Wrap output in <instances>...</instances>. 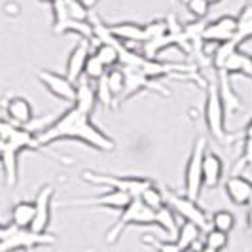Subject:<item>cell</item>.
I'll return each mask as SVG.
<instances>
[{
	"label": "cell",
	"instance_id": "cell-33",
	"mask_svg": "<svg viewBox=\"0 0 252 252\" xmlns=\"http://www.w3.org/2000/svg\"><path fill=\"white\" fill-rule=\"evenodd\" d=\"M144 241L150 243L152 247L156 249V252H182L175 239L161 241V239H156V237H150V235H148V237H144Z\"/></svg>",
	"mask_w": 252,
	"mask_h": 252
},
{
	"label": "cell",
	"instance_id": "cell-32",
	"mask_svg": "<svg viewBox=\"0 0 252 252\" xmlns=\"http://www.w3.org/2000/svg\"><path fill=\"white\" fill-rule=\"evenodd\" d=\"M142 29H144V40H142V44H144V42H150V40L163 36L167 32V21L165 19H156V21L142 25Z\"/></svg>",
	"mask_w": 252,
	"mask_h": 252
},
{
	"label": "cell",
	"instance_id": "cell-27",
	"mask_svg": "<svg viewBox=\"0 0 252 252\" xmlns=\"http://www.w3.org/2000/svg\"><path fill=\"white\" fill-rule=\"evenodd\" d=\"M211 227L218 229V231H224V233H229L235 227V216L226 209H220L211 216Z\"/></svg>",
	"mask_w": 252,
	"mask_h": 252
},
{
	"label": "cell",
	"instance_id": "cell-40",
	"mask_svg": "<svg viewBox=\"0 0 252 252\" xmlns=\"http://www.w3.org/2000/svg\"><path fill=\"white\" fill-rule=\"evenodd\" d=\"M4 233H6V226H4V224H0V239L4 237Z\"/></svg>",
	"mask_w": 252,
	"mask_h": 252
},
{
	"label": "cell",
	"instance_id": "cell-18",
	"mask_svg": "<svg viewBox=\"0 0 252 252\" xmlns=\"http://www.w3.org/2000/svg\"><path fill=\"white\" fill-rule=\"evenodd\" d=\"M218 74H226L229 78L233 74H243L247 78H252V57L243 53L241 50H235L226 59L224 66L218 70Z\"/></svg>",
	"mask_w": 252,
	"mask_h": 252
},
{
	"label": "cell",
	"instance_id": "cell-36",
	"mask_svg": "<svg viewBox=\"0 0 252 252\" xmlns=\"http://www.w3.org/2000/svg\"><path fill=\"white\" fill-rule=\"evenodd\" d=\"M247 227H249V231H252V203L249 205V211H247Z\"/></svg>",
	"mask_w": 252,
	"mask_h": 252
},
{
	"label": "cell",
	"instance_id": "cell-25",
	"mask_svg": "<svg viewBox=\"0 0 252 252\" xmlns=\"http://www.w3.org/2000/svg\"><path fill=\"white\" fill-rule=\"evenodd\" d=\"M104 78H106V84H108V89L112 93L114 101H120L124 91H126V74H124V70L120 66L108 68Z\"/></svg>",
	"mask_w": 252,
	"mask_h": 252
},
{
	"label": "cell",
	"instance_id": "cell-39",
	"mask_svg": "<svg viewBox=\"0 0 252 252\" xmlns=\"http://www.w3.org/2000/svg\"><path fill=\"white\" fill-rule=\"evenodd\" d=\"M245 135H252V120L247 124V127H245Z\"/></svg>",
	"mask_w": 252,
	"mask_h": 252
},
{
	"label": "cell",
	"instance_id": "cell-35",
	"mask_svg": "<svg viewBox=\"0 0 252 252\" xmlns=\"http://www.w3.org/2000/svg\"><path fill=\"white\" fill-rule=\"evenodd\" d=\"M241 165L252 169V135H245L243 137V158H241Z\"/></svg>",
	"mask_w": 252,
	"mask_h": 252
},
{
	"label": "cell",
	"instance_id": "cell-29",
	"mask_svg": "<svg viewBox=\"0 0 252 252\" xmlns=\"http://www.w3.org/2000/svg\"><path fill=\"white\" fill-rule=\"evenodd\" d=\"M203 247H207V249H211V251L215 252L224 251L227 247V233L211 227L209 231H205V243H203Z\"/></svg>",
	"mask_w": 252,
	"mask_h": 252
},
{
	"label": "cell",
	"instance_id": "cell-15",
	"mask_svg": "<svg viewBox=\"0 0 252 252\" xmlns=\"http://www.w3.org/2000/svg\"><path fill=\"white\" fill-rule=\"evenodd\" d=\"M4 108H6V114H8V120L19 127L29 126L32 122V118H34L32 104L25 97H10L4 104Z\"/></svg>",
	"mask_w": 252,
	"mask_h": 252
},
{
	"label": "cell",
	"instance_id": "cell-41",
	"mask_svg": "<svg viewBox=\"0 0 252 252\" xmlns=\"http://www.w3.org/2000/svg\"><path fill=\"white\" fill-rule=\"evenodd\" d=\"M207 2H209V4H218L220 0H207Z\"/></svg>",
	"mask_w": 252,
	"mask_h": 252
},
{
	"label": "cell",
	"instance_id": "cell-19",
	"mask_svg": "<svg viewBox=\"0 0 252 252\" xmlns=\"http://www.w3.org/2000/svg\"><path fill=\"white\" fill-rule=\"evenodd\" d=\"M108 31L118 42L122 44H142L144 40V29L142 25H137V23H129V21H124V23H116V25H108Z\"/></svg>",
	"mask_w": 252,
	"mask_h": 252
},
{
	"label": "cell",
	"instance_id": "cell-21",
	"mask_svg": "<svg viewBox=\"0 0 252 252\" xmlns=\"http://www.w3.org/2000/svg\"><path fill=\"white\" fill-rule=\"evenodd\" d=\"M34 201H19L12 207L10 224L15 227H31L34 220Z\"/></svg>",
	"mask_w": 252,
	"mask_h": 252
},
{
	"label": "cell",
	"instance_id": "cell-3",
	"mask_svg": "<svg viewBox=\"0 0 252 252\" xmlns=\"http://www.w3.org/2000/svg\"><path fill=\"white\" fill-rule=\"evenodd\" d=\"M57 241L53 233H36L31 227H15L12 224L6 226V233L0 239V252H31L40 247H50Z\"/></svg>",
	"mask_w": 252,
	"mask_h": 252
},
{
	"label": "cell",
	"instance_id": "cell-30",
	"mask_svg": "<svg viewBox=\"0 0 252 252\" xmlns=\"http://www.w3.org/2000/svg\"><path fill=\"white\" fill-rule=\"evenodd\" d=\"M64 2V10L68 13L70 19L74 21H89V10L84 6L82 0H63Z\"/></svg>",
	"mask_w": 252,
	"mask_h": 252
},
{
	"label": "cell",
	"instance_id": "cell-6",
	"mask_svg": "<svg viewBox=\"0 0 252 252\" xmlns=\"http://www.w3.org/2000/svg\"><path fill=\"white\" fill-rule=\"evenodd\" d=\"M82 178L95 184V186H106L108 189H120L126 191L127 195H131L133 199L140 197V193L154 184V180L142 177H116V175H106V173H95V171H84Z\"/></svg>",
	"mask_w": 252,
	"mask_h": 252
},
{
	"label": "cell",
	"instance_id": "cell-13",
	"mask_svg": "<svg viewBox=\"0 0 252 252\" xmlns=\"http://www.w3.org/2000/svg\"><path fill=\"white\" fill-rule=\"evenodd\" d=\"M89 53H91V42H89V40H84V38H80V42H78L74 48H72V51L68 53L64 76H66L74 86L80 82V78H84V66H86V61H88Z\"/></svg>",
	"mask_w": 252,
	"mask_h": 252
},
{
	"label": "cell",
	"instance_id": "cell-7",
	"mask_svg": "<svg viewBox=\"0 0 252 252\" xmlns=\"http://www.w3.org/2000/svg\"><path fill=\"white\" fill-rule=\"evenodd\" d=\"M163 193H165V205H167L175 215L180 216V218L186 220V222L195 224L201 231H209V229H211V218H209L207 213L197 205V201L189 199L186 195H180V193L173 191L171 188H163Z\"/></svg>",
	"mask_w": 252,
	"mask_h": 252
},
{
	"label": "cell",
	"instance_id": "cell-1",
	"mask_svg": "<svg viewBox=\"0 0 252 252\" xmlns=\"http://www.w3.org/2000/svg\"><path fill=\"white\" fill-rule=\"evenodd\" d=\"M34 135L40 148H46L59 140H80L99 152H112L116 148V140L95 126L89 114L80 112L74 106H70L55 122Z\"/></svg>",
	"mask_w": 252,
	"mask_h": 252
},
{
	"label": "cell",
	"instance_id": "cell-10",
	"mask_svg": "<svg viewBox=\"0 0 252 252\" xmlns=\"http://www.w3.org/2000/svg\"><path fill=\"white\" fill-rule=\"evenodd\" d=\"M131 195H127L126 191L120 189H108L106 193H101L97 197H89V199H70V201L61 203L63 207H106L114 211H124L127 205L131 203Z\"/></svg>",
	"mask_w": 252,
	"mask_h": 252
},
{
	"label": "cell",
	"instance_id": "cell-38",
	"mask_svg": "<svg viewBox=\"0 0 252 252\" xmlns=\"http://www.w3.org/2000/svg\"><path fill=\"white\" fill-rule=\"evenodd\" d=\"M186 252H215V251H211L207 247H201V249H191V251H186Z\"/></svg>",
	"mask_w": 252,
	"mask_h": 252
},
{
	"label": "cell",
	"instance_id": "cell-4",
	"mask_svg": "<svg viewBox=\"0 0 252 252\" xmlns=\"http://www.w3.org/2000/svg\"><path fill=\"white\" fill-rule=\"evenodd\" d=\"M224 118H226V106H224L222 97H220L218 84L213 82L207 88V97H205V126L220 144H231L235 137L226 131Z\"/></svg>",
	"mask_w": 252,
	"mask_h": 252
},
{
	"label": "cell",
	"instance_id": "cell-16",
	"mask_svg": "<svg viewBox=\"0 0 252 252\" xmlns=\"http://www.w3.org/2000/svg\"><path fill=\"white\" fill-rule=\"evenodd\" d=\"M224 175V161L215 152L207 150L203 156V188L213 189L220 184Z\"/></svg>",
	"mask_w": 252,
	"mask_h": 252
},
{
	"label": "cell",
	"instance_id": "cell-9",
	"mask_svg": "<svg viewBox=\"0 0 252 252\" xmlns=\"http://www.w3.org/2000/svg\"><path fill=\"white\" fill-rule=\"evenodd\" d=\"M38 82L48 89V93L53 95L55 99L66 102V104H72L74 106L76 101V86L63 74H57V72H51V70H38L36 72Z\"/></svg>",
	"mask_w": 252,
	"mask_h": 252
},
{
	"label": "cell",
	"instance_id": "cell-5",
	"mask_svg": "<svg viewBox=\"0 0 252 252\" xmlns=\"http://www.w3.org/2000/svg\"><path fill=\"white\" fill-rule=\"evenodd\" d=\"M129 226H156V211L148 209L139 197L137 199H131V203L122 211L118 222L106 233V243L108 245L118 243V239L124 235V231Z\"/></svg>",
	"mask_w": 252,
	"mask_h": 252
},
{
	"label": "cell",
	"instance_id": "cell-28",
	"mask_svg": "<svg viewBox=\"0 0 252 252\" xmlns=\"http://www.w3.org/2000/svg\"><path fill=\"white\" fill-rule=\"evenodd\" d=\"M106 66L99 61V57L95 53H89L86 66H84V78H88L89 82H99L102 76L106 74Z\"/></svg>",
	"mask_w": 252,
	"mask_h": 252
},
{
	"label": "cell",
	"instance_id": "cell-14",
	"mask_svg": "<svg viewBox=\"0 0 252 252\" xmlns=\"http://www.w3.org/2000/svg\"><path fill=\"white\" fill-rule=\"evenodd\" d=\"M226 188V195L227 199L237 205V207H243V205H249L252 197V180H249L247 177H241V175H233L226 180L224 184Z\"/></svg>",
	"mask_w": 252,
	"mask_h": 252
},
{
	"label": "cell",
	"instance_id": "cell-23",
	"mask_svg": "<svg viewBox=\"0 0 252 252\" xmlns=\"http://www.w3.org/2000/svg\"><path fill=\"white\" fill-rule=\"evenodd\" d=\"M93 53L99 57V61H101L106 68H114V66L120 64V53H118V40H116V38H114L112 44H108V42L97 44Z\"/></svg>",
	"mask_w": 252,
	"mask_h": 252
},
{
	"label": "cell",
	"instance_id": "cell-43",
	"mask_svg": "<svg viewBox=\"0 0 252 252\" xmlns=\"http://www.w3.org/2000/svg\"><path fill=\"white\" fill-rule=\"evenodd\" d=\"M251 203H252V197H251ZM251 203H249V205H251Z\"/></svg>",
	"mask_w": 252,
	"mask_h": 252
},
{
	"label": "cell",
	"instance_id": "cell-2",
	"mask_svg": "<svg viewBox=\"0 0 252 252\" xmlns=\"http://www.w3.org/2000/svg\"><path fill=\"white\" fill-rule=\"evenodd\" d=\"M25 150H40L36 135L10 120H0V165L8 188H13L19 180V156Z\"/></svg>",
	"mask_w": 252,
	"mask_h": 252
},
{
	"label": "cell",
	"instance_id": "cell-20",
	"mask_svg": "<svg viewBox=\"0 0 252 252\" xmlns=\"http://www.w3.org/2000/svg\"><path fill=\"white\" fill-rule=\"evenodd\" d=\"M201 237V229L195 226V224H191V222H182L180 226H178V231H177V245L180 247V251L186 252V251H191L193 247H195V243L199 241Z\"/></svg>",
	"mask_w": 252,
	"mask_h": 252
},
{
	"label": "cell",
	"instance_id": "cell-12",
	"mask_svg": "<svg viewBox=\"0 0 252 252\" xmlns=\"http://www.w3.org/2000/svg\"><path fill=\"white\" fill-rule=\"evenodd\" d=\"M55 195V188L46 184L38 189L36 199H34V220L31 229L36 233H48V227L51 224V201Z\"/></svg>",
	"mask_w": 252,
	"mask_h": 252
},
{
	"label": "cell",
	"instance_id": "cell-42",
	"mask_svg": "<svg viewBox=\"0 0 252 252\" xmlns=\"http://www.w3.org/2000/svg\"><path fill=\"white\" fill-rule=\"evenodd\" d=\"M40 2H48V4H51V2H53V0H40Z\"/></svg>",
	"mask_w": 252,
	"mask_h": 252
},
{
	"label": "cell",
	"instance_id": "cell-37",
	"mask_svg": "<svg viewBox=\"0 0 252 252\" xmlns=\"http://www.w3.org/2000/svg\"><path fill=\"white\" fill-rule=\"evenodd\" d=\"M82 2H84V6H86L88 10H91V8H95V6H97L101 0H82Z\"/></svg>",
	"mask_w": 252,
	"mask_h": 252
},
{
	"label": "cell",
	"instance_id": "cell-31",
	"mask_svg": "<svg viewBox=\"0 0 252 252\" xmlns=\"http://www.w3.org/2000/svg\"><path fill=\"white\" fill-rule=\"evenodd\" d=\"M95 97H97V104H102L104 108H112L114 101L112 93L108 89V84H106V78L102 76L99 82H95Z\"/></svg>",
	"mask_w": 252,
	"mask_h": 252
},
{
	"label": "cell",
	"instance_id": "cell-26",
	"mask_svg": "<svg viewBox=\"0 0 252 252\" xmlns=\"http://www.w3.org/2000/svg\"><path fill=\"white\" fill-rule=\"evenodd\" d=\"M140 201L144 203L148 209H152V211H158V209H161V207H165V193H163V188H159L156 182L154 184H150L148 188L144 189L142 193H140L139 197Z\"/></svg>",
	"mask_w": 252,
	"mask_h": 252
},
{
	"label": "cell",
	"instance_id": "cell-24",
	"mask_svg": "<svg viewBox=\"0 0 252 252\" xmlns=\"http://www.w3.org/2000/svg\"><path fill=\"white\" fill-rule=\"evenodd\" d=\"M156 226L161 227L167 237H177V231H178V224H177V215L165 205L161 209L156 211Z\"/></svg>",
	"mask_w": 252,
	"mask_h": 252
},
{
	"label": "cell",
	"instance_id": "cell-17",
	"mask_svg": "<svg viewBox=\"0 0 252 252\" xmlns=\"http://www.w3.org/2000/svg\"><path fill=\"white\" fill-rule=\"evenodd\" d=\"M74 108L80 112L91 114L97 108V97H95V86L89 82L88 78H80V82L76 84V101Z\"/></svg>",
	"mask_w": 252,
	"mask_h": 252
},
{
	"label": "cell",
	"instance_id": "cell-8",
	"mask_svg": "<svg viewBox=\"0 0 252 252\" xmlns=\"http://www.w3.org/2000/svg\"><path fill=\"white\" fill-rule=\"evenodd\" d=\"M207 152V139L199 137L189 152L186 171H184V195L197 201L203 189V156Z\"/></svg>",
	"mask_w": 252,
	"mask_h": 252
},
{
	"label": "cell",
	"instance_id": "cell-22",
	"mask_svg": "<svg viewBox=\"0 0 252 252\" xmlns=\"http://www.w3.org/2000/svg\"><path fill=\"white\" fill-rule=\"evenodd\" d=\"M252 38V4H247L239 13H237V31L233 42L237 46H243Z\"/></svg>",
	"mask_w": 252,
	"mask_h": 252
},
{
	"label": "cell",
	"instance_id": "cell-11",
	"mask_svg": "<svg viewBox=\"0 0 252 252\" xmlns=\"http://www.w3.org/2000/svg\"><path fill=\"white\" fill-rule=\"evenodd\" d=\"M237 31V17L226 13L222 17H218L216 21H207V25L203 29V42H213V44H226L231 42Z\"/></svg>",
	"mask_w": 252,
	"mask_h": 252
},
{
	"label": "cell",
	"instance_id": "cell-34",
	"mask_svg": "<svg viewBox=\"0 0 252 252\" xmlns=\"http://www.w3.org/2000/svg\"><path fill=\"white\" fill-rule=\"evenodd\" d=\"M186 8L195 19H205L209 15V8L211 4L207 0H186Z\"/></svg>",
	"mask_w": 252,
	"mask_h": 252
}]
</instances>
